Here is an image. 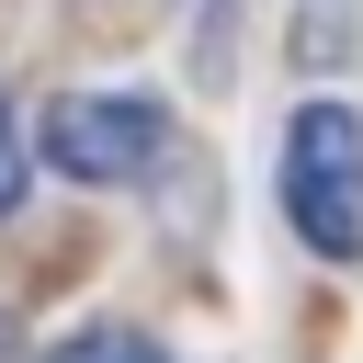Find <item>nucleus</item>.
<instances>
[{
    "label": "nucleus",
    "mask_w": 363,
    "mask_h": 363,
    "mask_svg": "<svg viewBox=\"0 0 363 363\" xmlns=\"http://www.w3.org/2000/svg\"><path fill=\"white\" fill-rule=\"evenodd\" d=\"M352 182H363V113H352V102H306V113L284 125V216L306 227L318 261H352V250H363Z\"/></svg>",
    "instance_id": "nucleus-1"
},
{
    "label": "nucleus",
    "mask_w": 363,
    "mask_h": 363,
    "mask_svg": "<svg viewBox=\"0 0 363 363\" xmlns=\"http://www.w3.org/2000/svg\"><path fill=\"white\" fill-rule=\"evenodd\" d=\"M159 147H170V113H159L147 91H68V102L45 113V159H57L68 182H136Z\"/></svg>",
    "instance_id": "nucleus-2"
},
{
    "label": "nucleus",
    "mask_w": 363,
    "mask_h": 363,
    "mask_svg": "<svg viewBox=\"0 0 363 363\" xmlns=\"http://www.w3.org/2000/svg\"><path fill=\"white\" fill-rule=\"evenodd\" d=\"M45 363H159V352H147L136 329H79V340H57Z\"/></svg>",
    "instance_id": "nucleus-3"
},
{
    "label": "nucleus",
    "mask_w": 363,
    "mask_h": 363,
    "mask_svg": "<svg viewBox=\"0 0 363 363\" xmlns=\"http://www.w3.org/2000/svg\"><path fill=\"white\" fill-rule=\"evenodd\" d=\"M23 204V125H11V91H0V216Z\"/></svg>",
    "instance_id": "nucleus-4"
}]
</instances>
